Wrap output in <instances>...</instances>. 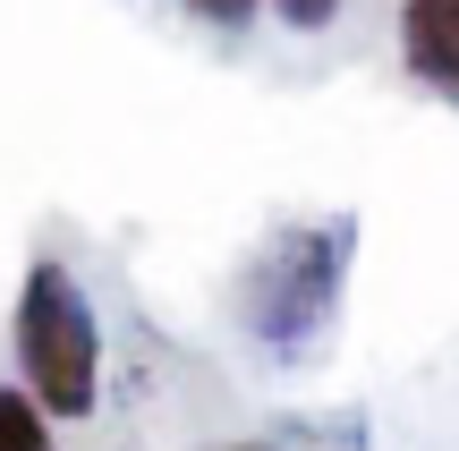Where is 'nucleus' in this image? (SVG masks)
Instances as JSON below:
<instances>
[{
  "instance_id": "obj_6",
  "label": "nucleus",
  "mask_w": 459,
  "mask_h": 451,
  "mask_svg": "<svg viewBox=\"0 0 459 451\" xmlns=\"http://www.w3.org/2000/svg\"><path fill=\"white\" fill-rule=\"evenodd\" d=\"M187 17H204V26H255L264 0H179Z\"/></svg>"
},
{
  "instance_id": "obj_2",
  "label": "nucleus",
  "mask_w": 459,
  "mask_h": 451,
  "mask_svg": "<svg viewBox=\"0 0 459 451\" xmlns=\"http://www.w3.org/2000/svg\"><path fill=\"white\" fill-rule=\"evenodd\" d=\"M9 341H17V375H26V392L51 409V418H94V401H102V324H94L85 282L60 265V256L26 265Z\"/></svg>"
},
{
  "instance_id": "obj_1",
  "label": "nucleus",
  "mask_w": 459,
  "mask_h": 451,
  "mask_svg": "<svg viewBox=\"0 0 459 451\" xmlns=\"http://www.w3.org/2000/svg\"><path fill=\"white\" fill-rule=\"evenodd\" d=\"M349 265H358V213L281 221L238 273V333L281 367H307L341 324Z\"/></svg>"
},
{
  "instance_id": "obj_7",
  "label": "nucleus",
  "mask_w": 459,
  "mask_h": 451,
  "mask_svg": "<svg viewBox=\"0 0 459 451\" xmlns=\"http://www.w3.org/2000/svg\"><path fill=\"white\" fill-rule=\"evenodd\" d=\"M221 451H273V443H221Z\"/></svg>"
},
{
  "instance_id": "obj_4",
  "label": "nucleus",
  "mask_w": 459,
  "mask_h": 451,
  "mask_svg": "<svg viewBox=\"0 0 459 451\" xmlns=\"http://www.w3.org/2000/svg\"><path fill=\"white\" fill-rule=\"evenodd\" d=\"M0 451H60L51 443V409L26 384H0Z\"/></svg>"
},
{
  "instance_id": "obj_3",
  "label": "nucleus",
  "mask_w": 459,
  "mask_h": 451,
  "mask_svg": "<svg viewBox=\"0 0 459 451\" xmlns=\"http://www.w3.org/2000/svg\"><path fill=\"white\" fill-rule=\"evenodd\" d=\"M400 60L417 85L459 102V0H400Z\"/></svg>"
},
{
  "instance_id": "obj_5",
  "label": "nucleus",
  "mask_w": 459,
  "mask_h": 451,
  "mask_svg": "<svg viewBox=\"0 0 459 451\" xmlns=\"http://www.w3.org/2000/svg\"><path fill=\"white\" fill-rule=\"evenodd\" d=\"M273 17H281L290 34H324L332 17H341V0H273Z\"/></svg>"
}]
</instances>
